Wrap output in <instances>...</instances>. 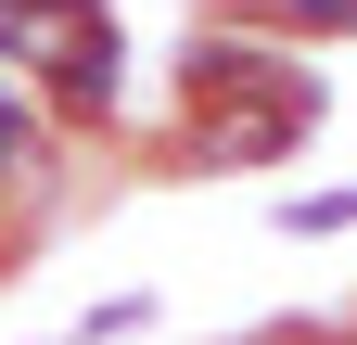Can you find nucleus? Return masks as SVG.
<instances>
[{"instance_id": "1", "label": "nucleus", "mask_w": 357, "mask_h": 345, "mask_svg": "<svg viewBox=\"0 0 357 345\" xmlns=\"http://www.w3.org/2000/svg\"><path fill=\"white\" fill-rule=\"evenodd\" d=\"M319 128V77L294 52H243V38H204L178 64V141L192 166H268Z\"/></svg>"}, {"instance_id": "2", "label": "nucleus", "mask_w": 357, "mask_h": 345, "mask_svg": "<svg viewBox=\"0 0 357 345\" xmlns=\"http://www.w3.org/2000/svg\"><path fill=\"white\" fill-rule=\"evenodd\" d=\"M115 64H128V52H115V26L89 13L64 52H52V103H64V115H115Z\"/></svg>"}, {"instance_id": "3", "label": "nucleus", "mask_w": 357, "mask_h": 345, "mask_svg": "<svg viewBox=\"0 0 357 345\" xmlns=\"http://www.w3.org/2000/svg\"><path fill=\"white\" fill-rule=\"evenodd\" d=\"M38 179H52V128L0 90V192H38Z\"/></svg>"}, {"instance_id": "4", "label": "nucleus", "mask_w": 357, "mask_h": 345, "mask_svg": "<svg viewBox=\"0 0 357 345\" xmlns=\"http://www.w3.org/2000/svg\"><path fill=\"white\" fill-rule=\"evenodd\" d=\"M268 38H357V0H243Z\"/></svg>"}, {"instance_id": "5", "label": "nucleus", "mask_w": 357, "mask_h": 345, "mask_svg": "<svg viewBox=\"0 0 357 345\" xmlns=\"http://www.w3.org/2000/svg\"><path fill=\"white\" fill-rule=\"evenodd\" d=\"M357 218V192H319V205H281V230H344Z\"/></svg>"}]
</instances>
